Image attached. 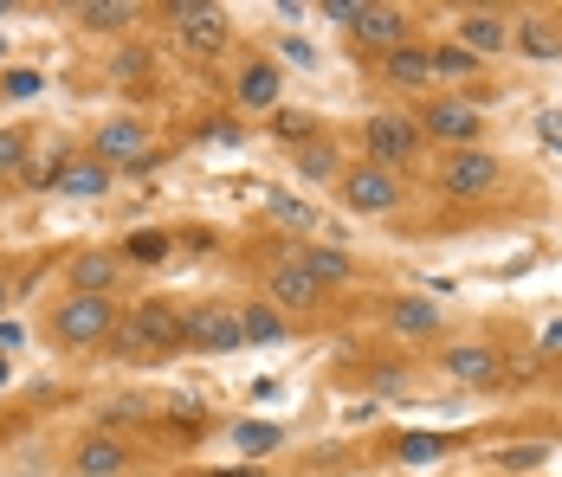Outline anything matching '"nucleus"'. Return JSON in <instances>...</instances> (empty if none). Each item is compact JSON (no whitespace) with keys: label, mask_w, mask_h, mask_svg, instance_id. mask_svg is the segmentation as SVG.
Returning a JSON list of instances; mask_svg holds the SVG:
<instances>
[{"label":"nucleus","mask_w":562,"mask_h":477,"mask_svg":"<svg viewBox=\"0 0 562 477\" xmlns=\"http://www.w3.org/2000/svg\"><path fill=\"white\" fill-rule=\"evenodd\" d=\"M175 342H181V317H175L169 304H143V310L116 317V336H111V349L123 355V362H149V355H169Z\"/></svg>","instance_id":"f257e3e1"},{"label":"nucleus","mask_w":562,"mask_h":477,"mask_svg":"<svg viewBox=\"0 0 562 477\" xmlns=\"http://www.w3.org/2000/svg\"><path fill=\"white\" fill-rule=\"evenodd\" d=\"M46 329H53L58 349H104V342L116 336V304L111 297H78V291H71V297L53 310Z\"/></svg>","instance_id":"f03ea898"},{"label":"nucleus","mask_w":562,"mask_h":477,"mask_svg":"<svg viewBox=\"0 0 562 477\" xmlns=\"http://www.w3.org/2000/svg\"><path fill=\"white\" fill-rule=\"evenodd\" d=\"M162 20H175V39H181L194 58H221L226 53V13L221 7L175 0V7H162Z\"/></svg>","instance_id":"7ed1b4c3"},{"label":"nucleus","mask_w":562,"mask_h":477,"mask_svg":"<svg viewBox=\"0 0 562 477\" xmlns=\"http://www.w3.org/2000/svg\"><path fill=\"white\" fill-rule=\"evenodd\" d=\"M498 156H485V149H452L447 161H440V194H452V201H485L492 188H498Z\"/></svg>","instance_id":"20e7f679"},{"label":"nucleus","mask_w":562,"mask_h":477,"mask_svg":"<svg viewBox=\"0 0 562 477\" xmlns=\"http://www.w3.org/2000/svg\"><path fill=\"white\" fill-rule=\"evenodd\" d=\"M181 342H188V349H201V355H233V349H246L239 310H233V304H207V310L181 317Z\"/></svg>","instance_id":"39448f33"},{"label":"nucleus","mask_w":562,"mask_h":477,"mask_svg":"<svg viewBox=\"0 0 562 477\" xmlns=\"http://www.w3.org/2000/svg\"><path fill=\"white\" fill-rule=\"evenodd\" d=\"M479 129H485V116L465 104V98H434V104L420 110V136L452 143V149H472V143H479Z\"/></svg>","instance_id":"423d86ee"},{"label":"nucleus","mask_w":562,"mask_h":477,"mask_svg":"<svg viewBox=\"0 0 562 477\" xmlns=\"http://www.w3.org/2000/svg\"><path fill=\"white\" fill-rule=\"evenodd\" d=\"M342 201L356 213H394L401 207V181H394V168H375V161H362V168H342Z\"/></svg>","instance_id":"0eeeda50"},{"label":"nucleus","mask_w":562,"mask_h":477,"mask_svg":"<svg viewBox=\"0 0 562 477\" xmlns=\"http://www.w3.org/2000/svg\"><path fill=\"white\" fill-rule=\"evenodd\" d=\"M149 156V123L143 116H111L98 136H91V161H104V168H130V161Z\"/></svg>","instance_id":"6e6552de"},{"label":"nucleus","mask_w":562,"mask_h":477,"mask_svg":"<svg viewBox=\"0 0 562 477\" xmlns=\"http://www.w3.org/2000/svg\"><path fill=\"white\" fill-rule=\"evenodd\" d=\"M362 149L375 156V168L414 161V149H420V123H414V116H369V129H362Z\"/></svg>","instance_id":"1a4fd4ad"},{"label":"nucleus","mask_w":562,"mask_h":477,"mask_svg":"<svg viewBox=\"0 0 562 477\" xmlns=\"http://www.w3.org/2000/svg\"><path fill=\"white\" fill-rule=\"evenodd\" d=\"M349 33H356V46L394 53V46L414 39V20H407V7H369V0H362V13L349 20Z\"/></svg>","instance_id":"9d476101"},{"label":"nucleus","mask_w":562,"mask_h":477,"mask_svg":"<svg viewBox=\"0 0 562 477\" xmlns=\"http://www.w3.org/2000/svg\"><path fill=\"white\" fill-rule=\"evenodd\" d=\"M284 98V71L272 58H252V65H239V104L246 110H279Z\"/></svg>","instance_id":"9b49d317"},{"label":"nucleus","mask_w":562,"mask_h":477,"mask_svg":"<svg viewBox=\"0 0 562 477\" xmlns=\"http://www.w3.org/2000/svg\"><path fill=\"white\" fill-rule=\"evenodd\" d=\"M65 284H71L78 297H111L116 291V259L111 252H78L71 271H65Z\"/></svg>","instance_id":"f8f14e48"},{"label":"nucleus","mask_w":562,"mask_h":477,"mask_svg":"<svg viewBox=\"0 0 562 477\" xmlns=\"http://www.w3.org/2000/svg\"><path fill=\"white\" fill-rule=\"evenodd\" d=\"M459 46H465L472 58L505 53L510 46V20L505 13H465V20H459Z\"/></svg>","instance_id":"ddd939ff"},{"label":"nucleus","mask_w":562,"mask_h":477,"mask_svg":"<svg viewBox=\"0 0 562 477\" xmlns=\"http://www.w3.org/2000/svg\"><path fill=\"white\" fill-rule=\"evenodd\" d=\"M266 291H272V310H279V317H284V310H311V304L324 297V291H317L297 265H279L272 277H266Z\"/></svg>","instance_id":"4468645a"},{"label":"nucleus","mask_w":562,"mask_h":477,"mask_svg":"<svg viewBox=\"0 0 562 477\" xmlns=\"http://www.w3.org/2000/svg\"><path fill=\"white\" fill-rule=\"evenodd\" d=\"M291 265L304 271V277H311V284H317V291H324V284H349V277H356V265H349V259H342L337 246H304V252H297V259H291Z\"/></svg>","instance_id":"2eb2a0df"},{"label":"nucleus","mask_w":562,"mask_h":477,"mask_svg":"<svg viewBox=\"0 0 562 477\" xmlns=\"http://www.w3.org/2000/svg\"><path fill=\"white\" fill-rule=\"evenodd\" d=\"M382 71H389V84H401V91H420L427 78H434V58H427V46H394L389 58H382Z\"/></svg>","instance_id":"dca6fc26"},{"label":"nucleus","mask_w":562,"mask_h":477,"mask_svg":"<svg viewBox=\"0 0 562 477\" xmlns=\"http://www.w3.org/2000/svg\"><path fill=\"white\" fill-rule=\"evenodd\" d=\"M447 374H452V381H465V387H492V381H498V355H492V349H479V342L447 349Z\"/></svg>","instance_id":"f3484780"},{"label":"nucleus","mask_w":562,"mask_h":477,"mask_svg":"<svg viewBox=\"0 0 562 477\" xmlns=\"http://www.w3.org/2000/svg\"><path fill=\"white\" fill-rule=\"evenodd\" d=\"M123 465H130V452H123V439H111V432H98V439L78 445V477H116Z\"/></svg>","instance_id":"a211bd4d"},{"label":"nucleus","mask_w":562,"mask_h":477,"mask_svg":"<svg viewBox=\"0 0 562 477\" xmlns=\"http://www.w3.org/2000/svg\"><path fill=\"white\" fill-rule=\"evenodd\" d=\"M266 213L291 226V232H317V207L311 201H297V194H284V188H266Z\"/></svg>","instance_id":"6ab92c4d"},{"label":"nucleus","mask_w":562,"mask_h":477,"mask_svg":"<svg viewBox=\"0 0 562 477\" xmlns=\"http://www.w3.org/2000/svg\"><path fill=\"white\" fill-rule=\"evenodd\" d=\"M510 46L530 58H562V33L550 20H517V33H510Z\"/></svg>","instance_id":"aec40b11"},{"label":"nucleus","mask_w":562,"mask_h":477,"mask_svg":"<svg viewBox=\"0 0 562 477\" xmlns=\"http://www.w3.org/2000/svg\"><path fill=\"white\" fill-rule=\"evenodd\" d=\"M233 445H239L246 458H272V452L284 445V432L272 420H239V425H233Z\"/></svg>","instance_id":"412c9836"},{"label":"nucleus","mask_w":562,"mask_h":477,"mask_svg":"<svg viewBox=\"0 0 562 477\" xmlns=\"http://www.w3.org/2000/svg\"><path fill=\"white\" fill-rule=\"evenodd\" d=\"M239 329H246V342H259V349L284 342V317L272 304H246V310H239Z\"/></svg>","instance_id":"4be33fe9"},{"label":"nucleus","mask_w":562,"mask_h":477,"mask_svg":"<svg viewBox=\"0 0 562 477\" xmlns=\"http://www.w3.org/2000/svg\"><path fill=\"white\" fill-rule=\"evenodd\" d=\"M130 20H136L130 0H91V7H78V26H91V33H123Z\"/></svg>","instance_id":"5701e85b"},{"label":"nucleus","mask_w":562,"mask_h":477,"mask_svg":"<svg viewBox=\"0 0 562 477\" xmlns=\"http://www.w3.org/2000/svg\"><path fill=\"white\" fill-rule=\"evenodd\" d=\"M389 322L407 329V336H427V329H440V310L420 304V297H401V304H389Z\"/></svg>","instance_id":"b1692460"},{"label":"nucleus","mask_w":562,"mask_h":477,"mask_svg":"<svg viewBox=\"0 0 562 477\" xmlns=\"http://www.w3.org/2000/svg\"><path fill=\"white\" fill-rule=\"evenodd\" d=\"M169 252H175V239H169V232H156V226H149V232H130V239H123V259H136V265H162Z\"/></svg>","instance_id":"393cba45"},{"label":"nucleus","mask_w":562,"mask_h":477,"mask_svg":"<svg viewBox=\"0 0 562 477\" xmlns=\"http://www.w3.org/2000/svg\"><path fill=\"white\" fill-rule=\"evenodd\" d=\"M297 168H304V181H330V174H342V161L330 143H304L297 149Z\"/></svg>","instance_id":"a878e982"},{"label":"nucleus","mask_w":562,"mask_h":477,"mask_svg":"<svg viewBox=\"0 0 562 477\" xmlns=\"http://www.w3.org/2000/svg\"><path fill=\"white\" fill-rule=\"evenodd\" d=\"M434 78H472V71H479V58L465 53V46H434Z\"/></svg>","instance_id":"bb28decb"},{"label":"nucleus","mask_w":562,"mask_h":477,"mask_svg":"<svg viewBox=\"0 0 562 477\" xmlns=\"http://www.w3.org/2000/svg\"><path fill=\"white\" fill-rule=\"evenodd\" d=\"M272 136H284V143H297V149H304V143H317V123H311V116H297V110H279V116H272Z\"/></svg>","instance_id":"cd10ccee"},{"label":"nucleus","mask_w":562,"mask_h":477,"mask_svg":"<svg viewBox=\"0 0 562 477\" xmlns=\"http://www.w3.org/2000/svg\"><path fill=\"white\" fill-rule=\"evenodd\" d=\"M440 452H447L440 432H407V439H401V458H407V465H427V458H440Z\"/></svg>","instance_id":"c85d7f7f"},{"label":"nucleus","mask_w":562,"mask_h":477,"mask_svg":"<svg viewBox=\"0 0 562 477\" xmlns=\"http://www.w3.org/2000/svg\"><path fill=\"white\" fill-rule=\"evenodd\" d=\"M26 149H33L26 129H0V174H20L26 168Z\"/></svg>","instance_id":"c756f323"},{"label":"nucleus","mask_w":562,"mask_h":477,"mask_svg":"<svg viewBox=\"0 0 562 477\" xmlns=\"http://www.w3.org/2000/svg\"><path fill=\"white\" fill-rule=\"evenodd\" d=\"M40 84H46V78H40L33 65H20V71H7V84H0V91H7V98H40Z\"/></svg>","instance_id":"7c9ffc66"},{"label":"nucleus","mask_w":562,"mask_h":477,"mask_svg":"<svg viewBox=\"0 0 562 477\" xmlns=\"http://www.w3.org/2000/svg\"><path fill=\"white\" fill-rule=\"evenodd\" d=\"M324 13H330V20H342V26H349V20L362 13V0H324Z\"/></svg>","instance_id":"2f4dec72"},{"label":"nucleus","mask_w":562,"mask_h":477,"mask_svg":"<svg viewBox=\"0 0 562 477\" xmlns=\"http://www.w3.org/2000/svg\"><path fill=\"white\" fill-rule=\"evenodd\" d=\"M537 342H543V355H562V322H550V329H543Z\"/></svg>","instance_id":"473e14b6"},{"label":"nucleus","mask_w":562,"mask_h":477,"mask_svg":"<svg viewBox=\"0 0 562 477\" xmlns=\"http://www.w3.org/2000/svg\"><path fill=\"white\" fill-rule=\"evenodd\" d=\"M543 136H550V143L562 149V110H550V116H543Z\"/></svg>","instance_id":"72a5a7b5"},{"label":"nucleus","mask_w":562,"mask_h":477,"mask_svg":"<svg viewBox=\"0 0 562 477\" xmlns=\"http://www.w3.org/2000/svg\"><path fill=\"white\" fill-rule=\"evenodd\" d=\"M0 310H7V277H0Z\"/></svg>","instance_id":"f704fd0d"},{"label":"nucleus","mask_w":562,"mask_h":477,"mask_svg":"<svg viewBox=\"0 0 562 477\" xmlns=\"http://www.w3.org/2000/svg\"><path fill=\"white\" fill-rule=\"evenodd\" d=\"M0 387H7V355H0Z\"/></svg>","instance_id":"c9c22d12"}]
</instances>
